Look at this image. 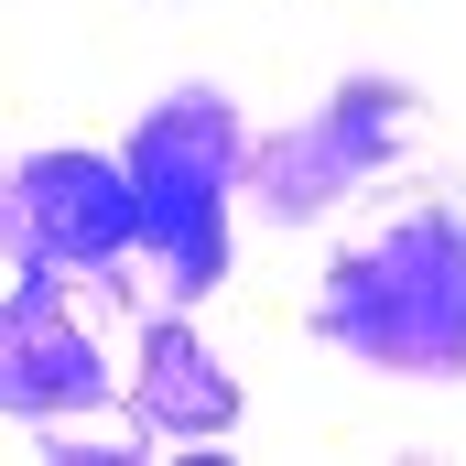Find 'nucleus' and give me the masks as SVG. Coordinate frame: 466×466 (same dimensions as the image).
<instances>
[{
  "instance_id": "f257e3e1",
  "label": "nucleus",
  "mask_w": 466,
  "mask_h": 466,
  "mask_svg": "<svg viewBox=\"0 0 466 466\" xmlns=\"http://www.w3.org/2000/svg\"><path fill=\"white\" fill-rule=\"evenodd\" d=\"M326 348L390 380H466V228L445 207H412L326 271L315 304Z\"/></svg>"
},
{
  "instance_id": "7ed1b4c3",
  "label": "nucleus",
  "mask_w": 466,
  "mask_h": 466,
  "mask_svg": "<svg viewBox=\"0 0 466 466\" xmlns=\"http://www.w3.org/2000/svg\"><path fill=\"white\" fill-rule=\"evenodd\" d=\"M401 141H412V87L348 76L315 119H293V130H271L249 152V185H260L271 218H326L337 196H358V174H380Z\"/></svg>"
},
{
  "instance_id": "423d86ee",
  "label": "nucleus",
  "mask_w": 466,
  "mask_h": 466,
  "mask_svg": "<svg viewBox=\"0 0 466 466\" xmlns=\"http://www.w3.org/2000/svg\"><path fill=\"white\" fill-rule=\"evenodd\" d=\"M130 412H141L152 434H196V445H207V434H228V423H238V380L207 358V337L174 315V326H152V337H141Z\"/></svg>"
},
{
  "instance_id": "20e7f679",
  "label": "nucleus",
  "mask_w": 466,
  "mask_h": 466,
  "mask_svg": "<svg viewBox=\"0 0 466 466\" xmlns=\"http://www.w3.org/2000/svg\"><path fill=\"white\" fill-rule=\"evenodd\" d=\"M11 218H22V249H44L55 271H98L109 282L141 249V185L109 152H33L11 174Z\"/></svg>"
},
{
  "instance_id": "39448f33",
  "label": "nucleus",
  "mask_w": 466,
  "mask_h": 466,
  "mask_svg": "<svg viewBox=\"0 0 466 466\" xmlns=\"http://www.w3.org/2000/svg\"><path fill=\"white\" fill-rule=\"evenodd\" d=\"M0 401L22 423H66V412H98L109 401V369L98 337L66 315V271L44 249L11 260V315H0Z\"/></svg>"
},
{
  "instance_id": "f03ea898",
  "label": "nucleus",
  "mask_w": 466,
  "mask_h": 466,
  "mask_svg": "<svg viewBox=\"0 0 466 466\" xmlns=\"http://www.w3.org/2000/svg\"><path fill=\"white\" fill-rule=\"evenodd\" d=\"M130 185H141V249L163 260V282L196 304L228 282V196L249 174V141L218 87H174L163 109L130 130Z\"/></svg>"
}]
</instances>
